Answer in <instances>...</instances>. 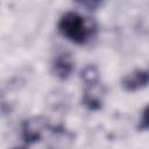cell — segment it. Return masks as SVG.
<instances>
[{"mask_svg": "<svg viewBox=\"0 0 149 149\" xmlns=\"http://www.w3.org/2000/svg\"><path fill=\"white\" fill-rule=\"evenodd\" d=\"M59 34L76 44H85L93 35L94 27L77 12H66L57 23Z\"/></svg>", "mask_w": 149, "mask_h": 149, "instance_id": "6da1fadb", "label": "cell"}, {"mask_svg": "<svg viewBox=\"0 0 149 149\" xmlns=\"http://www.w3.org/2000/svg\"><path fill=\"white\" fill-rule=\"evenodd\" d=\"M47 128V122L42 118H31L23 121L21 127L22 139L26 143H35L42 139L43 132Z\"/></svg>", "mask_w": 149, "mask_h": 149, "instance_id": "7a4b0ae2", "label": "cell"}, {"mask_svg": "<svg viewBox=\"0 0 149 149\" xmlns=\"http://www.w3.org/2000/svg\"><path fill=\"white\" fill-rule=\"evenodd\" d=\"M149 85V68L137 69L121 79V86L127 92H135Z\"/></svg>", "mask_w": 149, "mask_h": 149, "instance_id": "3957f363", "label": "cell"}, {"mask_svg": "<svg viewBox=\"0 0 149 149\" xmlns=\"http://www.w3.org/2000/svg\"><path fill=\"white\" fill-rule=\"evenodd\" d=\"M81 102L88 111H99L102 107V88L100 83L97 85L85 86Z\"/></svg>", "mask_w": 149, "mask_h": 149, "instance_id": "277c9868", "label": "cell"}, {"mask_svg": "<svg viewBox=\"0 0 149 149\" xmlns=\"http://www.w3.org/2000/svg\"><path fill=\"white\" fill-rule=\"evenodd\" d=\"M52 73L61 80L68 79L73 71V61L69 54H59L52 62Z\"/></svg>", "mask_w": 149, "mask_h": 149, "instance_id": "5b68a950", "label": "cell"}, {"mask_svg": "<svg viewBox=\"0 0 149 149\" xmlns=\"http://www.w3.org/2000/svg\"><path fill=\"white\" fill-rule=\"evenodd\" d=\"M80 78L85 86L97 85L100 83V74L99 70L94 64H87L85 65L80 71Z\"/></svg>", "mask_w": 149, "mask_h": 149, "instance_id": "8992f818", "label": "cell"}, {"mask_svg": "<svg viewBox=\"0 0 149 149\" xmlns=\"http://www.w3.org/2000/svg\"><path fill=\"white\" fill-rule=\"evenodd\" d=\"M148 129H149V105L143 109L141 119L137 125V130L143 132V130H148Z\"/></svg>", "mask_w": 149, "mask_h": 149, "instance_id": "52a82bcc", "label": "cell"}, {"mask_svg": "<svg viewBox=\"0 0 149 149\" xmlns=\"http://www.w3.org/2000/svg\"><path fill=\"white\" fill-rule=\"evenodd\" d=\"M15 149H22V148H15Z\"/></svg>", "mask_w": 149, "mask_h": 149, "instance_id": "ba28073f", "label": "cell"}]
</instances>
